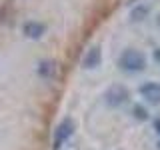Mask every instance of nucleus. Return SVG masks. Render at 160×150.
Listing matches in <instances>:
<instances>
[{"instance_id": "nucleus-1", "label": "nucleus", "mask_w": 160, "mask_h": 150, "mask_svg": "<svg viewBox=\"0 0 160 150\" xmlns=\"http://www.w3.org/2000/svg\"><path fill=\"white\" fill-rule=\"evenodd\" d=\"M118 64H120V68L128 70V72H140V70L146 68V56H144L140 50L128 48L120 54Z\"/></svg>"}, {"instance_id": "nucleus-2", "label": "nucleus", "mask_w": 160, "mask_h": 150, "mask_svg": "<svg viewBox=\"0 0 160 150\" xmlns=\"http://www.w3.org/2000/svg\"><path fill=\"white\" fill-rule=\"evenodd\" d=\"M74 128H76V124H74L72 118H64L62 122L56 126V130H54V138H52V150H58L60 146H62L66 140L74 134Z\"/></svg>"}, {"instance_id": "nucleus-3", "label": "nucleus", "mask_w": 160, "mask_h": 150, "mask_svg": "<svg viewBox=\"0 0 160 150\" xmlns=\"http://www.w3.org/2000/svg\"><path fill=\"white\" fill-rule=\"evenodd\" d=\"M106 104L108 106H112V108H118V106H122L124 102H128V98H130V92H128V88L126 86H122V84H114V86H110L106 90Z\"/></svg>"}, {"instance_id": "nucleus-4", "label": "nucleus", "mask_w": 160, "mask_h": 150, "mask_svg": "<svg viewBox=\"0 0 160 150\" xmlns=\"http://www.w3.org/2000/svg\"><path fill=\"white\" fill-rule=\"evenodd\" d=\"M140 94L150 104H160V84L158 82H146L140 86Z\"/></svg>"}, {"instance_id": "nucleus-5", "label": "nucleus", "mask_w": 160, "mask_h": 150, "mask_svg": "<svg viewBox=\"0 0 160 150\" xmlns=\"http://www.w3.org/2000/svg\"><path fill=\"white\" fill-rule=\"evenodd\" d=\"M100 62H102V52H100L98 46H92L82 58V66L84 68H98Z\"/></svg>"}, {"instance_id": "nucleus-6", "label": "nucleus", "mask_w": 160, "mask_h": 150, "mask_svg": "<svg viewBox=\"0 0 160 150\" xmlns=\"http://www.w3.org/2000/svg\"><path fill=\"white\" fill-rule=\"evenodd\" d=\"M44 30H46V26H44V24H40V22H34V20H30V22H26L22 26L24 36H28V38H32V40H38L44 34Z\"/></svg>"}, {"instance_id": "nucleus-7", "label": "nucleus", "mask_w": 160, "mask_h": 150, "mask_svg": "<svg viewBox=\"0 0 160 150\" xmlns=\"http://www.w3.org/2000/svg\"><path fill=\"white\" fill-rule=\"evenodd\" d=\"M54 70H56V64H54V60H44V62L38 64V74L42 78H50L54 74Z\"/></svg>"}, {"instance_id": "nucleus-8", "label": "nucleus", "mask_w": 160, "mask_h": 150, "mask_svg": "<svg viewBox=\"0 0 160 150\" xmlns=\"http://www.w3.org/2000/svg\"><path fill=\"white\" fill-rule=\"evenodd\" d=\"M132 116L138 120V122H144V120H148V112L144 106H134L132 108Z\"/></svg>"}, {"instance_id": "nucleus-9", "label": "nucleus", "mask_w": 160, "mask_h": 150, "mask_svg": "<svg viewBox=\"0 0 160 150\" xmlns=\"http://www.w3.org/2000/svg\"><path fill=\"white\" fill-rule=\"evenodd\" d=\"M146 12H148L146 6H140V8H136V10L132 12V18H134V20H142L144 16H146Z\"/></svg>"}, {"instance_id": "nucleus-10", "label": "nucleus", "mask_w": 160, "mask_h": 150, "mask_svg": "<svg viewBox=\"0 0 160 150\" xmlns=\"http://www.w3.org/2000/svg\"><path fill=\"white\" fill-rule=\"evenodd\" d=\"M154 60H156V62L160 64V48H156V50H154Z\"/></svg>"}, {"instance_id": "nucleus-11", "label": "nucleus", "mask_w": 160, "mask_h": 150, "mask_svg": "<svg viewBox=\"0 0 160 150\" xmlns=\"http://www.w3.org/2000/svg\"><path fill=\"white\" fill-rule=\"evenodd\" d=\"M154 130H156V132L160 134V118H156V120H154Z\"/></svg>"}, {"instance_id": "nucleus-12", "label": "nucleus", "mask_w": 160, "mask_h": 150, "mask_svg": "<svg viewBox=\"0 0 160 150\" xmlns=\"http://www.w3.org/2000/svg\"><path fill=\"white\" fill-rule=\"evenodd\" d=\"M158 148H160V142H158Z\"/></svg>"}]
</instances>
